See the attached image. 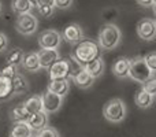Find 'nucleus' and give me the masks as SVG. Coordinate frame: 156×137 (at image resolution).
I'll return each mask as SVG.
<instances>
[{"mask_svg": "<svg viewBox=\"0 0 156 137\" xmlns=\"http://www.w3.org/2000/svg\"><path fill=\"white\" fill-rule=\"evenodd\" d=\"M70 80L73 81V82L76 84V85L80 89H88V88H90V86L93 85V82H94V78L90 77V75H89L83 69H81L76 75H73V77L70 78Z\"/></svg>", "mask_w": 156, "mask_h": 137, "instance_id": "18", "label": "nucleus"}, {"mask_svg": "<svg viewBox=\"0 0 156 137\" xmlns=\"http://www.w3.org/2000/svg\"><path fill=\"white\" fill-rule=\"evenodd\" d=\"M36 133H37L36 137H60L59 133H58V130L54 129V128H51V126H48V125Z\"/></svg>", "mask_w": 156, "mask_h": 137, "instance_id": "26", "label": "nucleus"}, {"mask_svg": "<svg viewBox=\"0 0 156 137\" xmlns=\"http://www.w3.org/2000/svg\"><path fill=\"white\" fill-rule=\"evenodd\" d=\"M23 54L25 51L22 48H11L10 51L7 52L5 55V65H14V66H21V62H22V58H23Z\"/></svg>", "mask_w": 156, "mask_h": 137, "instance_id": "23", "label": "nucleus"}, {"mask_svg": "<svg viewBox=\"0 0 156 137\" xmlns=\"http://www.w3.org/2000/svg\"><path fill=\"white\" fill-rule=\"evenodd\" d=\"M14 96L11 80L0 73V102H7Z\"/></svg>", "mask_w": 156, "mask_h": 137, "instance_id": "20", "label": "nucleus"}, {"mask_svg": "<svg viewBox=\"0 0 156 137\" xmlns=\"http://www.w3.org/2000/svg\"><path fill=\"white\" fill-rule=\"evenodd\" d=\"M136 2H137L138 4L141 5V7L148 8V7H152V5H155L156 0H136Z\"/></svg>", "mask_w": 156, "mask_h": 137, "instance_id": "34", "label": "nucleus"}, {"mask_svg": "<svg viewBox=\"0 0 156 137\" xmlns=\"http://www.w3.org/2000/svg\"><path fill=\"white\" fill-rule=\"evenodd\" d=\"M21 67L25 71H29V73L38 71L41 67H40V60H38L37 52H26V54H23V58H22V62H21Z\"/></svg>", "mask_w": 156, "mask_h": 137, "instance_id": "13", "label": "nucleus"}, {"mask_svg": "<svg viewBox=\"0 0 156 137\" xmlns=\"http://www.w3.org/2000/svg\"><path fill=\"white\" fill-rule=\"evenodd\" d=\"M104 59H103L101 56H97L94 58L93 60H90V62L88 63V65L83 66V70H85L86 73H88L90 77H93L94 80L99 77H101L103 73H104Z\"/></svg>", "mask_w": 156, "mask_h": 137, "instance_id": "14", "label": "nucleus"}, {"mask_svg": "<svg viewBox=\"0 0 156 137\" xmlns=\"http://www.w3.org/2000/svg\"><path fill=\"white\" fill-rule=\"evenodd\" d=\"M27 125L32 128L33 132H38L43 128H45L48 125V114L45 111H38V113L30 114L26 119Z\"/></svg>", "mask_w": 156, "mask_h": 137, "instance_id": "11", "label": "nucleus"}, {"mask_svg": "<svg viewBox=\"0 0 156 137\" xmlns=\"http://www.w3.org/2000/svg\"><path fill=\"white\" fill-rule=\"evenodd\" d=\"M63 99L65 97L59 96L56 93L47 91L41 95V103H43V111H45L47 114H54L62 107Z\"/></svg>", "mask_w": 156, "mask_h": 137, "instance_id": "8", "label": "nucleus"}, {"mask_svg": "<svg viewBox=\"0 0 156 137\" xmlns=\"http://www.w3.org/2000/svg\"><path fill=\"white\" fill-rule=\"evenodd\" d=\"M38 26V21L32 13L18 14L15 21V29L22 36H32L36 33Z\"/></svg>", "mask_w": 156, "mask_h": 137, "instance_id": "5", "label": "nucleus"}, {"mask_svg": "<svg viewBox=\"0 0 156 137\" xmlns=\"http://www.w3.org/2000/svg\"><path fill=\"white\" fill-rule=\"evenodd\" d=\"M67 62H69V78H71L73 75H76L81 69H83L82 66L78 65V63L71 56H70V59H67Z\"/></svg>", "mask_w": 156, "mask_h": 137, "instance_id": "30", "label": "nucleus"}, {"mask_svg": "<svg viewBox=\"0 0 156 137\" xmlns=\"http://www.w3.org/2000/svg\"><path fill=\"white\" fill-rule=\"evenodd\" d=\"M32 137H36V136H34V135H33V136H32Z\"/></svg>", "mask_w": 156, "mask_h": 137, "instance_id": "37", "label": "nucleus"}, {"mask_svg": "<svg viewBox=\"0 0 156 137\" xmlns=\"http://www.w3.org/2000/svg\"><path fill=\"white\" fill-rule=\"evenodd\" d=\"M129 67H130L129 58H119L112 65V74L115 75V77L121 78V80L127 78L129 77Z\"/></svg>", "mask_w": 156, "mask_h": 137, "instance_id": "17", "label": "nucleus"}, {"mask_svg": "<svg viewBox=\"0 0 156 137\" xmlns=\"http://www.w3.org/2000/svg\"><path fill=\"white\" fill-rule=\"evenodd\" d=\"M129 77L134 80L136 82H145L147 80L155 77V73L151 71V69L147 66L145 60L143 56H137L134 59H130V67H129Z\"/></svg>", "mask_w": 156, "mask_h": 137, "instance_id": "4", "label": "nucleus"}, {"mask_svg": "<svg viewBox=\"0 0 156 137\" xmlns=\"http://www.w3.org/2000/svg\"><path fill=\"white\" fill-rule=\"evenodd\" d=\"M33 135H34V132L27 125V122L19 121V122H14L12 124L10 133H8V137H32Z\"/></svg>", "mask_w": 156, "mask_h": 137, "instance_id": "16", "label": "nucleus"}, {"mask_svg": "<svg viewBox=\"0 0 156 137\" xmlns=\"http://www.w3.org/2000/svg\"><path fill=\"white\" fill-rule=\"evenodd\" d=\"M22 104H23V107L26 108V111L29 114H34V113H38V111H43L41 96H38V95H33V96L27 97Z\"/></svg>", "mask_w": 156, "mask_h": 137, "instance_id": "22", "label": "nucleus"}, {"mask_svg": "<svg viewBox=\"0 0 156 137\" xmlns=\"http://www.w3.org/2000/svg\"><path fill=\"white\" fill-rule=\"evenodd\" d=\"M49 78L51 80H63L69 78V62L67 59H58L49 66Z\"/></svg>", "mask_w": 156, "mask_h": 137, "instance_id": "10", "label": "nucleus"}, {"mask_svg": "<svg viewBox=\"0 0 156 137\" xmlns=\"http://www.w3.org/2000/svg\"><path fill=\"white\" fill-rule=\"evenodd\" d=\"M8 48V38L4 33L0 32V54L2 52H5Z\"/></svg>", "mask_w": 156, "mask_h": 137, "instance_id": "33", "label": "nucleus"}, {"mask_svg": "<svg viewBox=\"0 0 156 137\" xmlns=\"http://www.w3.org/2000/svg\"><path fill=\"white\" fill-rule=\"evenodd\" d=\"M0 14H2V3H0Z\"/></svg>", "mask_w": 156, "mask_h": 137, "instance_id": "36", "label": "nucleus"}, {"mask_svg": "<svg viewBox=\"0 0 156 137\" xmlns=\"http://www.w3.org/2000/svg\"><path fill=\"white\" fill-rule=\"evenodd\" d=\"M11 8L16 14H25V13H32L34 5H33V3L30 0H14Z\"/></svg>", "mask_w": 156, "mask_h": 137, "instance_id": "24", "label": "nucleus"}, {"mask_svg": "<svg viewBox=\"0 0 156 137\" xmlns=\"http://www.w3.org/2000/svg\"><path fill=\"white\" fill-rule=\"evenodd\" d=\"M38 60H40V67L41 69H49L52 63H55L58 59H60V55L58 52V48L55 49H43L37 52Z\"/></svg>", "mask_w": 156, "mask_h": 137, "instance_id": "12", "label": "nucleus"}, {"mask_svg": "<svg viewBox=\"0 0 156 137\" xmlns=\"http://www.w3.org/2000/svg\"><path fill=\"white\" fill-rule=\"evenodd\" d=\"M70 56L78 65L83 67L94 58L100 56V47L96 41L90 40V38H83V40L78 41L77 44H74V48L71 51Z\"/></svg>", "mask_w": 156, "mask_h": 137, "instance_id": "1", "label": "nucleus"}, {"mask_svg": "<svg viewBox=\"0 0 156 137\" xmlns=\"http://www.w3.org/2000/svg\"><path fill=\"white\" fill-rule=\"evenodd\" d=\"M144 60H145L147 66H148L149 69H151V71H156V52L155 51H151L148 52V54L145 55V56H143Z\"/></svg>", "mask_w": 156, "mask_h": 137, "instance_id": "28", "label": "nucleus"}, {"mask_svg": "<svg viewBox=\"0 0 156 137\" xmlns=\"http://www.w3.org/2000/svg\"><path fill=\"white\" fill-rule=\"evenodd\" d=\"M141 89H144L145 92H148V93H151L155 96V93H156V78L152 77V78H149V80H147L145 82H143V88Z\"/></svg>", "mask_w": 156, "mask_h": 137, "instance_id": "29", "label": "nucleus"}, {"mask_svg": "<svg viewBox=\"0 0 156 137\" xmlns=\"http://www.w3.org/2000/svg\"><path fill=\"white\" fill-rule=\"evenodd\" d=\"M40 4H47L54 7V0H36V5H40Z\"/></svg>", "mask_w": 156, "mask_h": 137, "instance_id": "35", "label": "nucleus"}, {"mask_svg": "<svg viewBox=\"0 0 156 137\" xmlns=\"http://www.w3.org/2000/svg\"><path fill=\"white\" fill-rule=\"evenodd\" d=\"M121 29L115 23H105L104 26H101V29L99 32L97 44H99L100 49H103V51H111V49H115L121 44Z\"/></svg>", "mask_w": 156, "mask_h": 137, "instance_id": "2", "label": "nucleus"}, {"mask_svg": "<svg viewBox=\"0 0 156 137\" xmlns=\"http://www.w3.org/2000/svg\"><path fill=\"white\" fill-rule=\"evenodd\" d=\"M103 115L111 124H121L126 118V104L119 97L108 100L103 107Z\"/></svg>", "mask_w": 156, "mask_h": 137, "instance_id": "3", "label": "nucleus"}, {"mask_svg": "<svg viewBox=\"0 0 156 137\" xmlns=\"http://www.w3.org/2000/svg\"><path fill=\"white\" fill-rule=\"evenodd\" d=\"M2 73L3 75H4V77H7V78H12L14 75L16 74V73H18V67H16V66H14V65H5V67L2 70Z\"/></svg>", "mask_w": 156, "mask_h": 137, "instance_id": "31", "label": "nucleus"}, {"mask_svg": "<svg viewBox=\"0 0 156 137\" xmlns=\"http://www.w3.org/2000/svg\"><path fill=\"white\" fill-rule=\"evenodd\" d=\"M38 10V13H40L41 16H44V18H51L52 15H54V11H55V7H52V5H47V4H40V5H36Z\"/></svg>", "mask_w": 156, "mask_h": 137, "instance_id": "27", "label": "nucleus"}, {"mask_svg": "<svg viewBox=\"0 0 156 137\" xmlns=\"http://www.w3.org/2000/svg\"><path fill=\"white\" fill-rule=\"evenodd\" d=\"M11 85H12L14 95L27 93V92H29V89H30L27 80L22 74H19V73H16V74L11 78Z\"/></svg>", "mask_w": 156, "mask_h": 137, "instance_id": "19", "label": "nucleus"}, {"mask_svg": "<svg viewBox=\"0 0 156 137\" xmlns=\"http://www.w3.org/2000/svg\"><path fill=\"white\" fill-rule=\"evenodd\" d=\"M38 45L43 49H55L62 43V36L55 29H45L37 37Z\"/></svg>", "mask_w": 156, "mask_h": 137, "instance_id": "6", "label": "nucleus"}, {"mask_svg": "<svg viewBox=\"0 0 156 137\" xmlns=\"http://www.w3.org/2000/svg\"><path fill=\"white\" fill-rule=\"evenodd\" d=\"M62 36V40L67 41L70 44H77L78 41L83 40L85 38V34H83L82 27L78 23H70L63 29V32L60 33Z\"/></svg>", "mask_w": 156, "mask_h": 137, "instance_id": "9", "label": "nucleus"}, {"mask_svg": "<svg viewBox=\"0 0 156 137\" xmlns=\"http://www.w3.org/2000/svg\"><path fill=\"white\" fill-rule=\"evenodd\" d=\"M30 114L26 111V108L23 107V104H18L10 111V119L12 122H19V121H26L27 117Z\"/></svg>", "mask_w": 156, "mask_h": 137, "instance_id": "25", "label": "nucleus"}, {"mask_svg": "<svg viewBox=\"0 0 156 137\" xmlns=\"http://www.w3.org/2000/svg\"><path fill=\"white\" fill-rule=\"evenodd\" d=\"M137 34L144 41H154L156 37V22L152 18H143L137 23Z\"/></svg>", "mask_w": 156, "mask_h": 137, "instance_id": "7", "label": "nucleus"}, {"mask_svg": "<svg viewBox=\"0 0 156 137\" xmlns=\"http://www.w3.org/2000/svg\"><path fill=\"white\" fill-rule=\"evenodd\" d=\"M47 91L65 97L66 95L69 93V91H70L69 78H63V80H51L48 84V86H47Z\"/></svg>", "mask_w": 156, "mask_h": 137, "instance_id": "15", "label": "nucleus"}, {"mask_svg": "<svg viewBox=\"0 0 156 137\" xmlns=\"http://www.w3.org/2000/svg\"><path fill=\"white\" fill-rule=\"evenodd\" d=\"M73 4V0H54V7L58 10H67Z\"/></svg>", "mask_w": 156, "mask_h": 137, "instance_id": "32", "label": "nucleus"}, {"mask_svg": "<svg viewBox=\"0 0 156 137\" xmlns=\"http://www.w3.org/2000/svg\"><path fill=\"white\" fill-rule=\"evenodd\" d=\"M154 100H155V96L148 92H145L144 89H140V91L136 93L134 96V103L137 104V107L140 108H149L152 104H154Z\"/></svg>", "mask_w": 156, "mask_h": 137, "instance_id": "21", "label": "nucleus"}]
</instances>
